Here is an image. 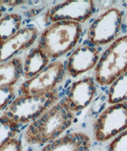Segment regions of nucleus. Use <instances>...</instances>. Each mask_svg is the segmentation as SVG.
Masks as SVG:
<instances>
[{
  "mask_svg": "<svg viewBox=\"0 0 127 151\" xmlns=\"http://www.w3.org/2000/svg\"><path fill=\"white\" fill-rule=\"evenodd\" d=\"M95 8L92 0L65 1L50 8L45 14V21L53 23L60 21H73L84 23L93 14Z\"/></svg>",
  "mask_w": 127,
  "mask_h": 151,
  "instance_id": "8",
  "label": "nucleus"
},
{
  "mask_svg": "<svg viewBox=\"0 0 127 151\" xmlns=\"http://www.w3.org/2000/svg\"><path fill=\"white\" fill-rule=\"evenodd\" d=\"M0 151H22L21 141L18 138H13L0 149Z\"/></svg>",
  "mask_w": 127,
  "mask_h": 151,
  "instance_id": "20",
  "label": "nucleus"
},
{
  "mask_svg": "<svg viewBox=\"0 0 127 151\" xmlns=\"http://www.w3.org/2000/svg\"><path fill=\"white\" fill-rule=\"evenodd\" d=\"M91 147V137L82 131H75L46 144L41 151H90Z\"/></svg>",
  "mask_w": 127,
  "mask_h": 151,
  "instance_id": "12",
  "label": "nucleus"
},
{
  "mask_svg": "<svg viewBox=\"0 0 127 151\" xmlns=\"http://www.w3.org/2000/svg\"><path fill=\"white\" fill-rule=\"evenodd\" d=\"M39 34L36 27H24L12 37L0 44V63L11 60L21 50L29 49Z\"/></svg>",
  "mask_w": 127,
  "mask_h": 151,
  "instance_id": "11",
  "label": "nucleus"
},
{
  "mask_svg": "<svg viewBox=\"0 0 127 151\" xmlns=\"http://www.w3.org/2000/svg\"><path fill=\"white\" fill-rule=\"evenodd\" d=\"M95 81L102 87L109 86L127 71V34L118 37L100 55L95 68Z\"/></svg>",
  "mask_w": 127,
  "mask_h": 151,
  "instance_id": "3",
  "label": "nucleus"
},
{
  "mask_svg": "<svg viewBox=\"0 0 127 151\" xmlns=\"http://www.w3.org/2000/svg\"><path fill=\"white\" fill-rule=\"evenodd\" d=\"M22 17L17 13L6 14L0 18V44L15 35L22 26Z\"/></svg>",
  "mask_w": 127,
  "mask_h": 151,
  "instance_id": "15",
  "label": "nucleus"
},
{
  "mask_svg": "<svg viewBox=\"0 0 127 151\" xmlns=\"http://www.w3.org/2000/svg\"><path fill=\"white\" fill-rule=\"evenodd\" d=\"M107 101L110 105L127 101V71L109 85Z\"/></svg>",
  "mask_w": 127,
  "mask_h": 151,
  "instance_id": "16",
  "label": "nucleus"
},
{
  "mask_svg": "<svg viewBox=\"0 0 127 151\" xmlns=\"http://www.w3.org/2000/svg\"><path fill=\"white\" fill-rule=\"evenodd\" d=\"M21 127L22 125L16 123L2 113L0 116V149L9 141L15 138Z\"/></svg>",
  "mask_w": 127,
  "mask_h": 151,
  "instance_id": "17",
  "label": "nucleus"
},
{
  "mask_svg": "<svg viewBox=\"0 0 127 151\" xmlns=\"http://www.w3.org/2000/svg\"><path fill=\"white\" fill-rule=\"evenodd\" d=\"M59 99L57 90L42 96L22 95L12 101L3 111V114L16 123L25 125L34 122Z\"/></svg>",
  "mask_w": 127,
  "mask_h": 151,
  "instance_id": "4",
  "label": "nucleus"
},
{
  "mask_svg": "<svg viewBox=\"0 0 127 151\" xmlns=\"http://www.w3.org/2000/svg\"><path fill=\"white\" fill-rule=\"evenodd\" d=\"M22 60L18 57L0 63V88L14 87L22 75Z\"/></svg>",
  "mask_w": 127,
  "mask_h": 151,
  "instance_id": "14",
  "label": "nucleus"
},
{
  "mask_svg": "<svg viewBox=\"0 0 127 151\" xmlns=\"http://www.w3.org/2000/svg\"><path fill=\"white\" fill-rule=\"evenodd\" d=\"M82 33V25L76 22H53L42 32L37 47L50 60H56L76 46Z\"/></svg>",
  "mask_w": 127,
  "mask_h": 151,
  "instance_id": "2",
  "label": "nucleus"
},
{
  "mask_svg": "<svg viewBox=\"0 0 127 151\" xmlns=\"http://www.w3.org/2000/svg\"><path fill=\"white\" fill-rule=\"evenodd\" d=\"M127 130V101L110 105L96 118L93 124L94 138L105 142Z\"/></svg>",
  "mask_w": 127,
  "mask_h": 151,
  "instance_id": "5",
  "label": "nucleus"
},
{
  "mask_svg": "<svg viewBox=\"0 0 127 151\" xmlns=\"http://www.w3.org/2000/svg\"><path fill=\"white\" fill-rule=\"evenodd\" d=\"M50 59L38 47L29 52L22 62V75L26 80H29L40 73L50 65Z\"/></svg>",
  "mask_w": 127,
  "mask_h": 151,
  "instance_id": "13",
  "label": "nucleus"
},
{
  "mask_svg": "<svg viewBox=\"0 0 127 151\" xmlns=\"http://www.w3.org/2000/svg\"><path fill=\"white\" fill-rule=\"evenodd\" d=\"M97 91L96 82L91 76L75 81L71 85L64 99L65 104L72 112H79L91 104Z\"/></svg>",
  "mask_w": 127,
  "mask_h": 151,
  "instance_id": "10",
  "label": "nucleus"
},
{
  "mask_svg": "<svg viewBox=\"0 0 127 151\" xmlns=\"http://www.w3.org/2000/svg\"><path fill=\"white\" fill-rule=\"evenodd\" d=\"M107 151H127V130L110 141Z\"/></svg>",
  "mask_w": 127,
  "mask_h": 151,
  "instance_id": "18",
  "label": "nucleus"
},
{
  "mask_svg": "<svg viewBox=\"0 0 127 151\" xmlns=\"http://www.w3.org/2000/svg\"><path fill=\"white\" fill-rule=\"evenodd\" d=\"M122 14L118 8L110 7L96 18L88 30V39L94 46L109 45L118 37Z\"/></svg>",
  "mask_w": 127,
  "mask_h": 151,
  "instance_id": "6",
  "label": "nucleus"
},
{
  "mask_svg": "<svg viewBox=\"0 0 127 151\" xmlns=\"http://www.w3.org/2000/svg\"><path fill=\"white\" fill-rule=\"evenodd\" d=\"M74 119L75 113L62 99L29 124L25 134V140L31 145H46L60 138L72 126Z\"/></svg>",
  "mask_w": 127,
  "mask_h": 151,
  "instance_id": "1",
  "label": "nucleus"
},
{
  "mask_svg": "<svg viewBox=\"0 0 127 151\" xmlns=\"http://www.w3.org/2000/svg\"><path fill=\"white\" fill-rule=\"evenodd\" d=\"M66 69L64 63L55 60L41 73L27 80L20 86L22 95L42 96L57 90V86L65 80Z\"/></svg>",
  "mask_w": 127,
  "mask_h": 151,
  "instance_id": "7",
  "label": "nucleus"
},
{
  "mask_svg": "<svg viewBox=\"0 0 127 151\" xmlns=\"http://www.w3.org/2000/svg\"><path fill=\"white\" fill-rule=\"evenodd\" d=\"M100 51L95 46L82 45L75 48L66 61V73L72 77H77L95 69L100 58Z\"/></svg>",
  "mask_w": 127,
  "mask_h": 151,
  "instance_id": "9",
  "label": "nucleus"
},
{
  "mask_svg": "<svg viewBox=\"0 0 127 151\" xmlns=\"http://www.w3.org/2000/svg\"><path fill=\"white\" fill-rule=\"evenodd\" d=\"M14 87H6L0 88V111L6 108L12 100H14Z\"/></svg>",
  "mask_w": 127,
  "mask_h": 151,
  "instance_id": "19",
  "label": "nucleus"
}]
</instances>
